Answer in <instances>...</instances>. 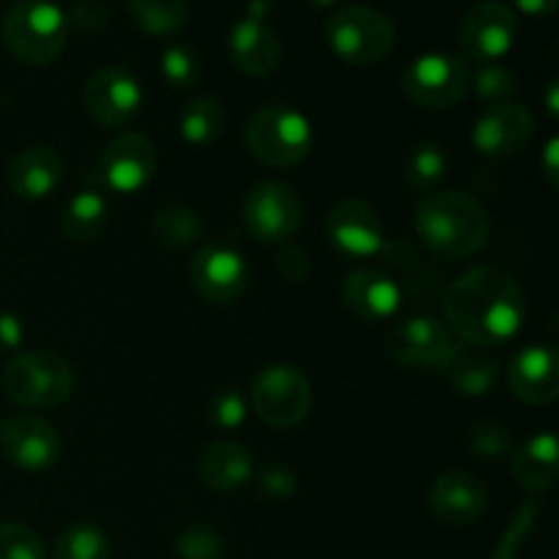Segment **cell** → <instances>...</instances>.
<instances>
[{
    "instance_id": "cell-1",
    "label": "cell",
    "mask_w": 559,
    "mask_h": 559,
    "mask_svg": "<svg viewBox=\"0 0 559 559\" xmlns=\"http://www.w3.org/2000/svg\"><path fill=\"white\" fill-rule=\"evenodd\" d=\"M527 300L516 278L502 267L480 265L462 273L445 295L448 331L464 344L497 347L519 336Z\"/></svg>"
},
{
    "instance_id": "cell-2",
    "label": "cell",
    "mask_w": 559,
    "mask_h": 559,
    "mask_svg": "<svg viewBox=\"0 0 559 559\" xmlns=\"http://www.w3.org/2000/svg\"><path fill=\"white\" fill-rule=\"evenodd\" d=\"M415 229L431 254L464 260L489 240V213L467 191H431L418 202Z\"/></svg>"
},
{
    "instance_id": "cell-3",
    "label": "cell",
    "mask_w": 559,
    "mask_h": 559,
    "mask_svg": "<svg viewBox=\"0 0 559 559\" xmlns=\"http://www.w3.org/2000/svg\"><path fill=\"white\" fill-rule=\"evenodd\" d=\"M246 147L257 162L276 169L298 167L314 147L309 118L287 104H265L246 123Z\"/></svg>"
},
{
    "instance_id": "cell-4",
    "label": "cell",
    "mask_w": 559,
    "mask_h": 559,
    "mask_svg": "<svg viewBox=\"0 0 559 559\" xmlns=\"http://www.w3.org/2000/svg\"><path fill=\"white\" fill-rule=\"evenodd\" d=\"M325 41L344 63L374 66L393 52L396 25L374 5L349 3L325 20Z\"/></svg>"
},
{
    "instance_id": "cell-5",
    "label": "cell",
    "mask_w": 559,
    "mask_h": 559,
    "mask_svg": "<svg viewBox=\"0 0 559 559\" xmlns=\"http://www.w3.org/2000/svg\"><path fill=\"white\" fill-rule=\"evenodd\" d=\"M66 11L52 0H16L3 16V44L27 66H47L66 49Z\"/></svg>"
},
{
    "instance_id": "cell-6",
    "label": "cell",
    "mask_w": 559,
    "mask_h": 559,
    "mask_svg": "<svg viewBox=\"0 0 559 559\" xmlns=\"http://www.w3.org/2000/svg\"><path fill=\"white\" fill-rule=\"evenodd\" d=\"M3 391L14 404L27 409H52L74 393V369L69 360L49 349H25L3 369Z\"/></svg>"
},
{
    "instance_id": "cell-7",
    "label": "cell",
    "mask_w": 559,
    "mask_h": 559,
    "mask_svg": "<svg viewBox=\"0 0 559 559\" xmlns=\"http://www.w3.org/2000/svg\"><path fill=\"white\" fill-rule=\"evenodd\" d=\"M473 69L462 55L426 52L402 71V87L413 104L424 109H451L467 98Z\"/></svg>"
},
{
    "instance_id": "cell-8",
    "label": "cell",
    "mask_w": 559,
    "mask_h": 559,
    "mask_svg": "<svg viewBox=\"0 0 559 559\" xmlns=\"http://www.w3.org/2000/svg\"><path fill=\"white\" fill-rule=\"evenodd\" d=\"M311 382L298 366L293 364H273L265 366L254 377L251 385V404L262 424L271 429H295L304 424L311 413Z\"/></svg>"
},
{
    "instance_id": "cell-9",
    "label": "cell",
    "mask_w": 559,
    "mask_h": 559,
    "mask_svg": "<svg viewBox=\"0 0 559 559\" xmlns=\"http://www.w3.org/2000/svg\"><path fill=\"white\" fill-rule=\"evenodd\" d=\"M459 342L445 322L429 314H413L399 320L385 333V353L393 364L415 371H442Z\"/></svg>"
},
{
    "instance_id": "cell-10",
    "label": "cell",
    "mask_w": 559,
    "mask_h": 559,
    "mask_svg": "<svg viewBox=\"0 0 559 559\" xmlns=\"http://www.w3.org/2000/svg\"><path fill=\"white\" fill-rule=\"evenodd\" d=\"M243 222L260 243H289L304 222V205H300L298 191L282 180H262L246 194Z\"/></svg>"
},
{
    "instance_id": "cell-11",
    "label": "cell",
    "mask_w": 559,
    "mask_h": 559,
    "mask_svg": "<svg viewBox=\"0 0 559 559\" xmlns=\"http://www.w3.org/2000/svg\"><path fill=\"white\" fill-rule=\"evenodd\" d=\"M519 38V16L500 0H484L464 14L459 27L462 58L473 63H500Z\"/></svg>"
},
{
    "instance_id": "cell-12",
    "label": "cell",
    "mask_w": 559,
    "mask_h": 559,
    "mask_svg": "<svg viewBox=\"0 0 559 559\" xmlns=\"http://www.w3.org/2000/svg\"><path fill=\"white\" fill-rule=\"evenodd\" d=\"M158 153L151 136L140 131H123L98 156V180L112 194L131 197L145 189L156 175Z\"/></svg>"
},
{
    "instance_id": "cell-13",
    "label": "cell",
    "mask_w": 559,
    "mask_h": 559,
    "mask_svg": "<svg viewBox=\"0 0 559 559\" xmlns=\"http://www.w3.org/2000/svg\"><path fill=\"white\" fill-rule=\"evenodd\" d=\"M533 134L535 123L530 109L519 102H500L478 115L473 131H469V140L480 156L506 162V158L527 151Z\"/></svg>"
},
{
    "instance_id": "cell-14",
    "label": "cell",
    "mask_w": 559,
    "mask_h": 559,
    "mask_svg": "<svg viewBox=\"0 0 559 559\" xmlns=\"http://www.w3.org/2000/svg\"><path fill=\"white\" fill-rule=\"evenodd\" d=\"M328 240L347 260H371L385 249V224L369 202L347 197L328 213Z\"/></svg>"
},
{
    "instance_id": "cell-15",
    "label": "cell",
    "mask_w": 559,
    "mask_h": 559,
    "mask_svg": "<svg viewBox=\"0 0 559 559\" xmlns=\"http://www.w3.org/2000/svg\"><path fill=\"white\" fill-rule=\"evenodd\" d=\"M85 109L104 129H120L142 109V85L126 66H107L85 85Z\"/></svg>"
},
{
    "instance_id": "cell-16",
    "label": "cell",
    "mask_w": 559,
    "mask_h": 559,
    "mask_svg": "<svg viewBox=\"0 0 559 559\" xmlns=\"http://www.w3.org/2000/svg\"><path fill=\"white\" fill-rule=\"evenodd\" d=\"M0 451L14 467L41 473L58 464L63 445L58 429L49 420L33 413H20L0 424Z\"/></svg>"
},
{
    "instance_id": "cell-17",
    "label": "cell",
    "mask_w": 559,
    "mask_h": 559,
    "mask_svg": "<svg viewBox=\"0 0 559 559\" xmlns=\"http://www.w3.org/2000/svg\"><path fill=\"white\" fill-rule=\"evenodd\" d=\"M191 284L202 300L213 306H229L249 287V265L233 246H202L189 265Z\"/></svg>"
},
{
    "instance_id": "cell-18",
    "label": "cell",
    "mask_w": 559,
    "mask_h": 559,
    "mask_svg": "<svg viewBox=\"0 0 559 559\" xmlns=\"http://www.w3.org/2000/svg\"><path fill=\"white\" fill-rule=\"evenodd\" d=\"M342 300L355 320L380 325V322L393 320L402 309V287L391 273L360 267L344 278Z\"/></svg>"
},
{
    "instance_id": "cell-19",
    "label": "cell",
    "mask_w": 559,
    "mask_h": 559,
    "mask_svg": "<svg viewBox=\"0 0 559 559\" xmlns=\"http://www.w3.org/2000/svg\"><path fill=\"white\" fill-rule=\"evenodd\" d=\"M489 506L486 486L464 469H451L435 478L429 489V508L437 522L451 524V527H467L484 516Z\"/></svg>"
},
{
    "instance_id": "cell-20",
    "label": "cell",
    "mask_w": 559,
    "mask_h": 559,
    "mask_svg": "<svg viewBox=\"0 0 559 559\" xmlns=\"http://www.w3.org/2000/svg\"><path fill=\"white\" fill-rule=\"evenodd\" d=\"M508 385L527 404H551L559 396V360L551 344H527L508 364Z\"/></svg>"
},
{
    "instance_id": "cell-21",
    "label": "cell",
    "mask_w": 559,
    "mask_h": 559,
    "mask_svg": "<svg viewBox=\"0 0 559 559\" xmlns=\"http://www.w3.org/2000/svg\"><path fill=\"white\" fill-rule=\"evenodd\" d=\"M229 58L235 69L246 76H267L282 63V41L276 33L260 20L240 16L227 36Z\"/></svg>"
},
{
    "instance_id": "cell-22",
    "label": "cell",
    "mask_w": 559,
    "mask_h": 559,
    "mask_svg": "<svg viewBox=\"0 0 559 559\" xmlns=\"http://www.w3.org/2000/svg\"><path fill=\"white\" fill-rule=\"evenodd\" d=\"M63 180V158L47 145H31L9 164V189L20 200H47Z\"/></svg>"
},
{
    "instance_id": "cell-23",
    "label": "cell",
    "mask_w": 559,
    "mask_h": 559,
    "mask_svg": "<svg viewBox=\"0 0 559 559\" xmlns=\"http://www.w3.org/2000/svg\"><path fill=\"white\" fill-rule=\"evenodd\" d=\"M197 475L207 489L235 491L254 478V459L238 442L216 440L202 448L197 459Z\"/></svg>"
},
{
    "instance_id": "cell-24",
    "label": "cell",
    "mask_w": 559,
    "mask_h": 559,
    "mask_svg": "<svg viewBox=\"0 0 559 559\" xmlns=\"http://www.w3.org/2000/svg\"><path fill=\"white\" fill-rule=\"evenodd\" d=\"M511 475L522 489L544 495L559 480V442L555 431H540L530 437L511 456Z\"/></svg>"
},
{
    "instance_id": "cell-25",
    "label": "cell",
    "mask_w": 559,
    "mask_h": 559,
    "mask_svg": "<svg viewBox=\"0 0 559 559\" xmlns=\"http://www.w3.org/2000/svg\"><path fill=\"white\" fill-rule=\"evenodd\" d=\"M442 374L456 388L459 396L480 399L495 391L497 380H500V360L486 347L459 344L456 353L451 355V360L442 369Z\"/></svg>"
},
{
    "instance_id": "cell-26",
    "label": "cell",
    "mask_w": 559,
    "mask_h": 559,
    "mask_svg": "<svg viewBox=\"0 0 559 559\" xmlns=\"http://www.w3.org/2000/svg\"><path fill=\"white\" fill-rule=\"evenodd\" d=\"M104 227H107V200L96 189H85L71 197L60 216V233L71 243H91L104 233Z\"/></svg>"
},
{
    "instance_id": "cell-27",
    "label": "cell",
    "mask_w": 559,
    "mask_h": 559,
    "mask_svg": "<svg viewBox=\"0 0 559 559\" xmlns=\"http://www.w3.org/2000/svg\"><path fill=\"white\" fill-rule=\"evenodd\" d=\"M224 123H227V115H224L222 102L213 96H197L180 112V140L191 147H207L224 134Z\"/></svg>"
},
{
    "instance_id": "cell-28",
    "label": "cell",
    "mask_w": 559,
    "mask_h": 559,
    "mask_svg": "<svg viewBox=\"0 0 559 559\" xmlns=\"http://www.w3.org/2000/svg\"><path fill=\"white\" fill-rule=\"evenodd\" d=\"M129 14L145 36L167 38L183 31L189 20L186 0H129Z\"/></svg>"
},
{
    "instance_id": "cell-29",
    "label": "cell",
    "mask_w": 559,
    "mask_h": 559,
    "mask_svg": "<svg viewBox=\"0 0 559 559\" xmlns=\"http://www.w3.org/2000/svg\"><path fill=\"white\" fill-rule=\"evenodd\" d=\"M202 216L186 205H169L153 216L151 233L162 246L183 251L202 238Z\"/></svg>"
},
{
    "instance_id": "cell-30",
    "label": "cell",
    "mask_w": 559,
    "mask_h": 559,
    "mask_svg": "<svg viewBox=\"0 0 559 559\" xmlns=\"http://www.w3.org/2000/svg\"><path fill=\"white\" fill-rule=\"evenodd\" d=\"M448 167H451V158H448L445 147L424 140L413 145V151L404 158V178L415 191H429L445 178Z\"/></svg>"
},
{
    "instance_id": "cell-31",
    "label": "cell",
    "mask_w": 559,
    "mask_h": 559,
    "mask_svg": "<svg viewBox=\"0 0 559 559\" xmlns=\"http://www.w3.org/2000/svg\"><path fill=\"white\" fill-rule=\"evenodd\" d=\"M52 559H109L107 533L87 522L69 524L55 540Z\"/></svg>"
},
{
    "instance_id": "cell-32",
    "label": "cell",
    "mask_w": 559,
    "mask_h": 559,
    "mask_svg": "<svg viewBox=\"0 0 559 559\" xmlns=\"http://www.w3.org/2000/svg\"><path fill=\"white\" fill-rule=\"evenodd\" d=\"M162 76L175 87V91H189L200 82L202 63L197 52L186 44H173L162 52Z\"/></svg>"
},
{
    "instance_id": "cell-33",
    "label": "cell",
    "mask_w": 559,
    "mask_h": 559,
    "mask_svg": "<svg viewBox=\"0 0 559 559\" xmlns=\"http://www.w3.org/2000/svg\"><path fill=\"white\" fill-rule=\"evenodd\" d=\"M469 87H475L480 102L500 104L516 93V74L502 63H484L473 74V85Z\"/></svg>"
},
{
    "instance_id": "cell-34",
    "label": "cell",
    "mask_w": 559,
    "mask_h": 559,
    "mask_svg": "<svg viewBox=\"0 0 559 559\" xmlns=\"http://www.w3.org/2000/svg\"><path fill=\"white\" fill-rule=\"evenodd\" d=\"M511 431L500 420H478L469 429V451L484 462H497L511 453Z\"/></svg>"
},
{
    "instance_id": "cell-35",
    "label": "cell",
    "mask_w": 559,
    "mask_h": 559,
    "mask_svg": "<svg viewBox=\"0 0 559 559\" xmlns=\"http://www.w3.org/2000/svg\"><path fill=\"white\" fill-rule=\"evenodd\" d=\"M0 559H44L41 535L27 524H0Z\"/></svg>"
},
{
    "instance_id": "cell-36",
    "label": "cell",
    "mask_w": 559,
    "mask_h": 559,
    "mask_svg": "<svg viewBox=\"0 0 559 559\" xmlns=\"http://www.w3.org/2000/svg\"><path fill=\"white\" fill-rule=\"evenodd\" d=\"M246 415H249V404H246L243 393L238 388H222L207 402V418L216 429H238V426H243Z\"/></svg>"
},
{
    "instance_id": "cell-37",
    "label": "cell",
    "mask_w": 559,
    "mask_h": 559,
    "mask_svg": "<svg viewBox=\"0 0 559 559\" xmlns=\"http://www.w3.org/2000/svg\"><path fill=\"white\" fill-rule=\"evenodd\" d=\"M175 549H178L180 559H222L224 544L218 538V533L207 524H194V527H186L183 533L175 540Z\"/></svg>"
},
{
    "instance_id": "cell-38",
    "label": "cell",
    "mask_w": 559,
    "mask_h": 559,
    "mask_svg": "<svg viewBox=\"0 0 559 559\" xmlns=\"http://www.w3.org/2000/svg\"><path fill=\"white\" fill-rule=\"evenodd\" d=\"M260 495L271 502H287L298 491V475L284 464H267L257 478Z\"/></svg>"
},
{
    "instance_id": "cell-39",
    "label": "cell",
    "mask_w": 559,
    "mask_h": 559,
    "mask_svg": "<svg viewBox=\"0 0 559 559\" xmlns=\"http://www.w3.org/2000/svg\"><path fill=\"white\" fill-rule=\"evenodd\" d=\"M109 20V5L104 0H80V3L71 5V11L66 14V25L69 31L80 33H96L107 25Z\"/></svg>"
},
{
    "instance_id": "cell-40",
    "label": "cell",
    "mask_w": 559,
    "mask_h": 559,
    "mask_svg": "<svg viewBox=\"0 0 559 559\" xmlns=\"http://www.w3.org/2000/svg\"><path fill=\"white\" fill-rule=\"evenodd\" d=\"M276 267H278V273L287 278V282L300 284V282H306V278H309L311 260H309V254L300 249V246H287V249L278 254Z\"/></svg>"
},
{
    "instance_id": "cell-41",
    "label": "cell",
    "mask_w": 559,
    "mask_h": 559,
    "mask_svg": "<svg viewBox=\"0 0 559 559\" xmlns=\"http://www.w3.org/2000/svg\"><path fill=\"white\" fill-rule=\"evenodd\" d=\"M22 342H25V328L20 317L0 311V353H20Z\"/></svg>"
},
{
    "instance_id": "cell-42",
    "label": "cell",
    "mask_w": 559,
    "mask_h": 559,
    "mask_svg": "<svg viewBox=\"0 0 559 559\" xmlns=\"http://www.w3.org/2000/svg\"><path fill=\"white\" fill-rule=\"evenodd\" d=\"M513 3L527 16H551L557 11L559 0H513Z\"/></svg>"
},
{
    "instance_id": "cell-43",
    "label": "cell",
    "mask_w": 559,
    "mask_h": 559,
    "mask_svg": "<svg viewBox=\"0 0 559 559\" xmlns=\"http://www.w3.org/2000/svg\"><path fill=\"white\" fill-rule=\"evenodd\" d=\"M557 153H559V140L557 136H551L549 145H546L544 151V169L551 186H557Z\"/></svg>"
},
{
    "instance_id": "cell-44",
    "label": "cell",
    "mask_w": 559,
    "mask_h": 559,
    "mask_svg": "<svg viewBox=\"0 0 559 559\" xmlns=\"http://www.w3.org/2000/svg\"><path fill=\"white\" fill-rule=\"evenodd\" d=\"M273 5H276V0H246V16L265 22V16L271 14Z\"/></svg>"
},
{
    "instance_id": "cell-45",
    "label": "cell",
    "mask_w": 559,
    "mask_h": 559,
    "mask_svg": "<svg viewBox=\"0 0 559 559\" xmlns=\"http://www.w3.org/2000/svg\"><path fill=\"white\" fill-rule=\"evenodd\" d=\"M549 115L551 118H557L559 109H557V80H551L549 85Z\"/></svg>"
},
{
    "instance_id": "cell-46",
    "label": "cell",
    "mask_w": 559,
    "mask_h": 559,
    "mask_svg": "<svg viewBox=\"0 0 559 559\" xmlns=\"http://www.w3.org/2000/svg\"><path fill=\"white\" fill-rule=\"evenodd\" d=\"M311 5H317V9H331V5H336L338 0H309Z\"/></svg>"
},
{
    "instance_id": "cell-47",
    "label": "cell",
    "mask_w": 559,
    "mask_h": 559,
    "mask_svg": "<svg viewBox=\"0 0 559 559\" xmlns=\"http://www.w3.org/2000/svg\"><path fill=\"white\" fill-rule=\"evenodd\" d=\"M497 559H506V557H502V551H500V557H497Z\"/></svg>"
}]
</instances>
